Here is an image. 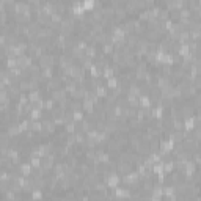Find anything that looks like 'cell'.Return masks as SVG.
I'll use <instances>...</instances> for the list:
<instances>
[{
    "mask_svg": "<svg viewBox=\"0 0 201 201\" xmlns=\"http://www.w3.org/2000/svg\"><path fill=\"white\" fill-rule=\"evenodd\" d=\"M94 6V0H85L83 2V10H91Z\"/></svg>",
    "mask_w": 201,
    "mask_h": 201,
    "instance_id": "6da1fadb",
    "label": "cell"
}]
</instances>
